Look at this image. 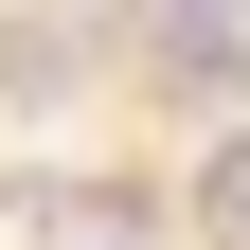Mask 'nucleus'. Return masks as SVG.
Instances as JSON below:
<instances>
[{
    "label": "nucleus",
    "instance_id": "obj_1",
    "mask_svg": "<svg viewBox=\"0 0 250 250\" xmlns=\"http://www.w3.org/2000/svg\"><path fill=\"white\" fill-rule=\"evenodd\" d=\"M161 36H214V54H250V0H143Z\"/></svg>",
    "mask_w": 250,
    "mask_h": 250
}]
</instances>
